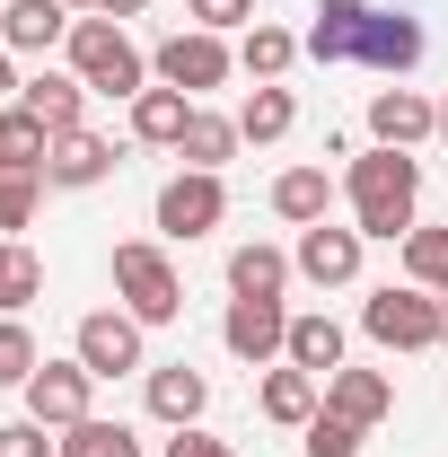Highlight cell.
<instances>
[{
  "label": "cell",
  "instance_id": "cell-7",
  "mask_svg": "<svg viewBox=\"0 0 448 457\" xmlns=\"http://www.w3.org/2000/svg\"><path fill=\"white\" fill-rule=\"evenodd\" d=\"M141 335H150V326H141L132 308H88L71 352L88 361V378H132V370H150V361H141Z\"/></svg>",
  "mask_w": 448,
  "mask_h": 457
},
{
  "label": "cell",
  "instance_id": "cell-18",
  "mask_svg": "<svg viewBox=\"0 0 448 457\" xmlns=\"http://www.w3.org/2000/svg\"><path fill=\"white\" fill-rule=\"evenodd\" d=\"M203 404H212V378H203L194 361H159V370H150V413H159L168 431L203 422Z\"/></svg>",
  "mask_w": 448,
  "mask_h": 457
},
{
  "label": "cell",
  "instance_id": "cell-6",
  "mask_svg": "<svg viewBox=\"0 0 448 457\" xmlns=\"http://www.w3.org/2000/svg\"><path fill=\"white\" fill-rule=\"evenodd\" d=\"M220 220H228V185L212 168H176L168 185H159V237L194 246V237H212Z\"/></svg>",
  "mask_w": 448,
  "mask_h": 457
},
{
  "label": "cell",
  "instance_id": "cell-26",
  "mask_svg": "<svg viewBox=\"0 0 448 457\" xmlns=\"http://www.w3.org/2000/svg\"><path fill=\"white\" fill-rule=\"evenodd\" d=\"M299 54H308V45H299L290 27H264V18H255V27H246V45H237V71L264 88V79H281V71H290Z\"/></svg>",
  "mask_w": 448,
  "mask_h": 457
},
{
  "label": "cell",
  "instance_id": "cell-24",
  "mask_svg": "<svg viewBox=\"0 0 448 457\" xmlns=\"http://www.w3.org/2000/svg\"><path fill=\"white\" fill-rule=\"evenodd\" d=\"M290 273H299V264H290L281 246H264V237H246V246L228 255V290H237V299H281Z\"/></svg>",
  "mask_w": 448,
  "mask_h": 457
},
{
  "label": "cell",
  "instance_id": "cell-12",
  "mask_svg": "<svg viewBox=\"0 0 448 457\" xmlns=\"http://www.w3.org/2000/svg\"><path fill=\"white\" fill-rule=\"evenodd\" d=\"M114 176V141L106 132H54V150H45V185H62V194H88V185H106Z\"/></svg>",
  "mask_w": 448,
  "mask_h": 457
},
{
  "label": "cell",
  "instance_id": "cell-37",
  "mask_svg": "<svg viewBox=\"0 0 448 457\" xmlns=\"http://www.w3.org/2000/svg\"><path fill=\"white\" fill-rule=\"evenodd\" d=\"M141 9H150V0H97V18H114V27H123V18H141Z\"/></svg>",
  "mask_w": 448,
  "mask_h": 457
},
{
  "label": "cell",
  "instance_id": "cell-27",
  "mask_svg": "<svg viewBox=\"0 0 448 457\" xmlns=\"http://www.w3.org/2000/svg\"><path fill=\"white\" fill-rule=\"evenodd\" d=\"M290 123H299V97H290L281 79H264V88H246V106H237V132H246V141H281Z\"/></svg>",
  "mask_w": 448,
  "mask_h": 457
},
{
  "label": "cell",
  "instance_id": "cell-11",
  "mask_svg": "<svg viewBox=\"0 0 448 457\" xmlns=\"http://www.w3.org/2000/svg\"><path fill=\"white\" fill-rule=\"evenodd\" d=\"M361 228H335V220H317V228H299V246H290V264H299V282H317V290H343V282H361Z\"/></svg>",
  "mask_w": 448,
  "mask_h": 457
},
{
  "label": "cell",
  "instance_id": "cell-13",
  "mask_svg": "<svg viewBox=\"0 0 448 457\" xmlns=\"http://www.w3.org/2000/svg\"><path fill=\"white\" fill-rule=\"evenodd\" d=\"M431 54V36H422V18H395V9H369V27H361V54L369 71H387V79H404L413 62Z\"/></svg>",
  "mask_w": 448,
  "mask_h": 457
},
{
  "label": "cell",
  "instance_id": "cell-21",
  "mask_svg": "<svg viewBox=\"0 0 448 457\" xmlns=\"http://www.w3.org/2000/svg\"><path fill=\"white\" fill-rule=\"evenodd\" d=\"M335 194H343L335 168H281V176H273V212H281L290 228H317L326 212H335Z\"/></svg>",
  "mask_w": 448,
  "mask_h": 457
},
{
  "label": "cell",
  "instance_id": "cell-31",
  "mask_svg": "<svg viewBox=\"0 0 448 457\" xmlns=\"http://www.w3.org/2000/svg\"><path fill=\"white\" fill-rule=\"evenodd\" d=\"M62 457H141V440H132L123 422H97V413H88V422L62 431Z\"/></svg>",
  "mask_w": 448,
  "mask_h": 457
},
{
  "label": "cell",
  "instance_id": "cell-1",
  "mask_svg": "<svg viewBox=\"0 0 448 457\" xmlns=\"http://www.w3.org/2000/svg\"><path fill=\"white\" fill-rule=\"evenodd\" d=\"M343 194H352V228H361V237L404 246V228H422V159H413V150H378V141L352 150Z\"/></svg>",
  "mask_w": 448,
  "mask_h": 457
},
{
  "label": "cell",
  "instance_id": "cell-32",
  "mask_svg": "<svg viewBox=\"0 0 448 457\" xmlns=\"http://www.w3.org/2000/svg\"><path fill=\"white\" fill-rule=\"evenodd\" d=\"M36 370H45V352L27 335V317H0V387H27Z\"/></svg>",
  "mask_w": 448,
  "mask_h": 457
},
{
  "label": "cell",
  "instance_id": "cell-17",
  "mask_svg": "<svg viewBox=\"0 0 448 457\" xmlns=\"http://www.w3.org/2000/svg\"><path fill=\"white\" fill-rule=\"evenodd\" d=\"M308 18H317V27H308L299 45H308V62H326V71H335V62H352V54H361V27H369V0H317Z\"/></svg>",
  "mask_w": 448,
  "mask_h": 457
},
{
  "label": "cell",
  "instance_id": "cell-33",
  "mask_svg": "<svg viewBox=\"0 0 448 457\" xmlns=\"http://www.w3.org/2000/svg\"><path fill=\"white\" fill-rule=\"evenodd\" d=\"M361 440H369V431L343 422V413H326V404H317V422L299 431V449H308V457H361Z\"/></svg>",
  "mask_w": 448,
  "mask_h": 457
},
{
  "label": "cell",
  "instance_id": "cell-10",
  "mask_svg": "<svg viewBox=\"0 0 448 457\" xmlns=\"http://www.w3.org/2000/svg\"><path fill=\"white\" fill-rule=\"evenodd\" d=\"M220 343L237 352V361H246V370H273V361H281V343H290V308H281V299H228Z\"/></svg>",
  "mask_w": 448,
  "mask_h": 457
},
{
  "label": "cell",
  "instance_id": "cell-14",
  "mask_svg": "<svg viewBox=\"0 0 448 457\" xmlns=\"http://www.w3.org/2000/svg\"><path fill=\"white\" fill-rule=\"evenodd\" d=\"M18 106L36 114L45 132H79L88 123V79L79 71H36V79H18Z\"/></svg>",
  "mask_w": 448,
  "mask_h": 457
},
{
  "label": "cell",
  "instance_id": "cell-5",
  "mask_svg": "<svg viewBox=\"0 0 448 457\" xmlns=\"http://www.w3.org/2000/svg\"><path fill=\"white\" fill-rule=\"evenodd\" d=\"M228 71H237V54H228V36H212V27H185V36H168L159 54H150V79H168V88H185L194 106L220 88Z\"/></svg>",
  "mask_w": 448,
  "mask_h": 457
},
{
  "label": "cell",
  "instance_id": "cell-29",
  "mask_svg": "<svg viewBox=\"0 0 448 457\" xmlns=\"http://www.w3.org/2000/svg\"><path fill=\"white\" fill-rule=\"evenodd\" d=\"M45 150H54V132H45L36 114L0 106V168H45Z\"/></svg>",
  "mask_w": 448,
  "mask_h": 457
},
{
  "label": "cell",
  "instance_id": "cell-19",
  "mask_svg": "<svg viewBox=\"0 0 448 457\" xmlns=\"http://www.w3.org/2000/svg\"><path fill=\"white\" fill-rule=\"evenodd\" d=\"M185 123H194V97L168 88V79H150V88L132 97V141H150V150H176V141H185Z\"/></svg>",
  "mask_w": 448,
  "mask_h": 457
},
{
  "label": "cell",
  "instance_id": "cell-28",
  "mask_svg": "<svg viewBox=\"0 0 448 457\" xmlns=\"http://www.w3.org/2000/svg\"><path fill=\"white\" fill-rule=\"evenodd\" d=\"M404 282L448 299V228H404Z\"/></svg>",
  "mask_w": 448,
  "mask_h": 457
},
{
  "label": "cell",
  "instance_id": "cell-39",
  "mask_svg": "<svg viewBox=\"0 0 448 457\" xmlns=\"http://www.w3.org/2000/svg\"><path fill=\"white\" fill-rule=\"evenodd\" d=\"M440 141H448V88H440Z\"/></svg>",
  "mask_w": 448,
  "mask_h": 457
},
{
  "label": "cell",
  "instance_id": "cell-38",
  "mask_svg": "<svg viewBox=\"0 0 448 457\" xmlns=\"http://www.w3.org/2000/svg\"><path fill=\"white\" fill-rule=\"evenodd\" d=\"M9 62H18V54H9V45H0V88H18V71H9Z\"/></svg>",
  "mask_w": 448,
  "mask_h": 457
},
{
  "label": "cell",
  "instance_id": "cell-41",
  "mask_svg": "<svg viewBox=\"0 0 448 457\" xmlns=\"http://www.w3.org/2000/svg\"><path fill=\"white\" fill-rule=\"evenodd\" d=\"M440 343H448V299H440Z\"/></svg>",
  "mask_w": 448,
  "mask_h": 457
},
{
  "label": "cell",
  "instance_id": "cell-2",
  "mask_svg": "<svg viewBox=\"0 0 448 457\" xmlns=\"http://www.w3.org/2000/svg\"><path fill=\"white\" fill-rule=\"evenodd\" d=\"M62 54H71V71L88 79V97H123V106H132V97L150 88L141 45H132L114 18H97V9H88V18H71V45H62Z\"/></svg>",
  "mask_w": 448,
  "mask_h": 457
},
{
  "label": "cell",
  "instance_id": "cell-25",
  "mask_svg": "<svg viewBox=\"0 0 448 457\" xmlns=\"http://www.w3.org/2000/svg\"><path fill=\"white\" fill-rule=\"evenodd\" d=\"M45 299V255L27 237H0V317H27Z\"/></svg>",
  "mask_w": 448,
  "mask_h": 457
},
{
  "label": "cell",
  "instance_id": "cell-4",
  "mask_svg": "<svg viewBox=\"0 0 448 457\" xmlns=\"http://www.w3.org/2000/svg\"><path fill=\"white\" fill-rule=\"evenodd\" d=\"M361 335L369 343H387V352H440V290H369L361 299Z\"/></svg>",
  "mask_w": 448,
  "mask_h": 457
},
{
  "label": "cell",
  "instance_id": "cell-20",
  "mask_svg": "<svg viewBox=\"0 0 448 457\" xmlns=\"http://www.w3.org/2000/svg\"><path fill=\"white\" fill-rule=\"evenodd\" d=\"M264 422H281V431H308V422H317V404H326V378H308V370H290V361H281V370H264Z\"/></svg>",
  "mask_w": 448,
  "mask_h": 457
},
{
  "label": "cell",
  "instance_id": "cell-8",
  "mask_svg": "<svg viewBox=\"0 0 448 457\" xmlns=\"http://www.w3.org/2000/svg\"><path fill=\"white\" fill-rule=\"evenodd\" d=\"M27 422H45V431H71V422H88V396H97V378H88V361L71 352V361H45L27 387Z\"/></svg>",
  "mask_w": 448,
  "mask_h": 457
},
{
  "label": "cell",
  "instance_id": "cell-30",
  "mask_svg": "<svg viewBox=\"0 0 448 457\" xmlns=\"http://www.w3.org/2000/svg\"><path fill=\"white\" fill-rule=\"evenodd\" d=\"M36 203H45V168H0V237L36 220Z\"/></svg>",
  "mask_w": 448,
  "mask_h": 457
},
{
  "label": "cell",
  "instance_id": "cell-23",
  "mask_svg": "<svg viewBox=\"0 0 448 457\" xmlns=\"http://www.w3.org/2000/svg\"><path fill=\"white\" fill-rule=\"evenodd\" d=\"M246 150V132H237V114H212V106H194V123H185V141H176V159L185 168H212L220 176L228 159Z\"/></svg>",
  "mask_w": 448,
  "mask_h": 457
},
{
  "label": "cell",
  "instance_id": "cell-9",
  "mask_svg": "<svg viewBox=\"0 0 448 457\" xmlns=\"http://www.w3.org/2000/svg\"><path fill=\"white\" fill-rule=\"evenodd\" d=\"M369 141H378V150H422V141H440V97H422V88H369Z\"/></svg>",
  "mask_w": 448,
  "mask_h": 457
},
{
  "label": "cell",
  "instance_id": "cell-34",
  "mask_svg": "<svg viewBox=\"0 0 448 457\" xmlns=\"http://www.w3.org/2000/svg\"><path fill=\"white\" fill-rule=\"evenodd\" d=\"M185 18L212 27V36H228V27H255V0H185Z\"/></svg>",
  "mask_w": 448,
  "mask_h": 457
},
{
  "label": "cell",
  "instance_id": "cell-40",
  "mask_svg": "<svg viewBox=\"0 0 448 457\" xmlns=\"http://www.w3.org/2000/svg\"><path fill=\"white\" fill-rule=\"evenodd\" d=\"M62 9H79V18H88V9H97V0H62Z\"/></svg>",
  "mask_w": 448,
  "mask_h": 457
},
{
  "label": "cell",
  "instance_id": "cell-22",
  "mask_svg": "<svg viewBox=\"0 0 448 457\" xmlns=\"http://www.w3.org/2000/svg\"><path fill=\"white\" fill-rule=\"evenodd\" d=\"M281 361H290V370H308V378H335V370H343V326L326 317V308L290 317V343H281Z\"/></svg>",
  "mask_w": 448,
  "mask_h": 457
},
{
  "label": "cell",
  "instance_id": "cell-15",
  "mask_svg": "<svg viewBox=\"0 0 448 457\" xmlns=\"http://www.w3.org/2000/svg\"><path fill=\"white\" fill-rule=\"evenodd\" d=\"M71 18L79 9H62V0H9L0 9V45L9 54H54V45H71Z\"/></svg>",
  "mask_w": 448,
  "mask_h": 457
},
{
  "label": "cell",
  "instance_id": "cell-16",
  "mask_svg": "<svg viewBox=\"0 0 448 457\" xmlns=\"http://www.w3.org/2000/svg\"><path fill=\"white\" fill-rule=\"evenodd\" d=\"M326 413L378 431V422L395 413V378H387V370H335V378H326Z\"/></svg>",
  "mask_w": 448,
  "mask_h": 457
},
{
  "label": "cell",
  "instance_id": "cell-36",
  "mask_svg": "<svg viewBox=\"0 0 448 457\" xmlns=\"http://www.w3.org/2000/svg\"><path fill=\"white\" fill-rule=\"evenodd\" d=\"M168 457H237V449H228V440H212L203 422H185V431L168 440Z\"/></svg>",
  "mask_w": 448,
  "mask_h": 457
},
{
  "label": "cell",
  "instance_id": "cell-35",
  "mask_svg": "<svg viewBox=\"0 0 448 457\" xmlns=\"http://www.w3.org/2000/svg\"><path fill=\"white\" fill-rule=\"evenodd\" d=\"M0 457H62V440L45 422H0Z\"/></svg>",
  "mask_w": 448,
  "mask_h": 457
},
{
  "label": "cell",
  "instance_id": "cell-3",
  "mask_svg": "<svg viewBox=\"0 0 448 457\" xmlns=\"http://www.w3.org/2000/svg\"><path fill=\"white\" fill-rule=\"evenodd\" d=\"M114 299H123L141 326H176V317H185V273L168 264V246L123 237V246H114Z\"/></svg>",
  "mask_w": 448,
  "mask_h": 457
}]
</instances>
